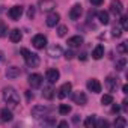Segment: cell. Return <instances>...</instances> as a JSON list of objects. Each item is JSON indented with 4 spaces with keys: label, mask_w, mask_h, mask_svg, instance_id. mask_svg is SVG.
Listing matches in <instances>:
<instances>
[{
    "label": "cell",
    "mask_w": 128,
    "mask_h": 128,
    "mask_svg": "<svg viewBox=\"0 0 128 128\" xmlns=\"http://www.w3.org/2000/svg\"><path fill=\"white\" fill-rule=\"evenodd\" d=\"M71 89H72L71 83H63V84H62V86L59 88V90H57V96H59L60 100H63V98H66V96L70 95Z\"/></svg>",
    "instance_id": "cell-8"
},
{
    "label": "cell",
    "mask_w": 128,
    "mask_h": 128,
    "mask_svg": "<svg viewBox=\"0 0 128 128\" xmlns=\"http://www.w3.org/2000/svg\"><path fill=\"white\" fill-rule=\"evenodd\" d=\"M112 110H113V113H118V112H119V107H118V106H113Z\"/></svg>",
    "instance_id": "cell-40"
},
{
    "label": "cell",
    "mask_w": 128,
    "mask_h": 128,
    "mask_svg": "<svg viewBox=\"0 0 128 128\" xmlns=\"http://www.w3.org/2000/svg\"><path fill=\"white\" fill-rule=\"evenodd\" d=\"M48 56L50 57H59V56H62V48L59 45H51L48 48Z\"/></svg>",
    "instance_id": "cell-19"
},
{
    "label": "cell",
    "mask_w": 128,
    "mask_h": 128,
    "mask_svg": "<svg viewBox=\"0 0 128 128\" xmlns=\"http://www.w3.org/2000/svg\"><path fill=\"white\" fill-rule=\"evenodd\" d=\"M59 113L60 114H68V113H71V106H68V104H60L59 106Z\"/></svg>",
    "instance_id": "cell-26"
},
{
    "label": "cell",
    "mask_w": 128,
    "mask_h": 128,
    "mask_svg": "<svg viewBox=\"0 0 128 128\" xmlns=\"http://www.w3.org/2000/svg\"><path fill=\"white\" fill-rule=\"evenodd\" d=\"M48 110L50 108L47 106H35V107H32V116L33 118H42L48 113Z\"/></svg>",
    "instance_id": "cell-5"
},
{
    "label": "cell",
    "mask_w": 128,
    "mask_h": 128,
    "mask_svg": "<svg viewBox=\"0 0 128 128\" xmlns=\"http://www.w3.org/2000/svg\"><path fill=\"white\" fill-rule=\"evenodd\" d=\"M38 8L42 12H51L56 8V2H54V0H39V2H38Z\"/></svg>",
    "instance_id": "cell-3"
},
{
    "label": "cell",
    "mask_w": 128,
    "mask_h": 128,
    "mask_svg": "<svg viewBox=\"0 0 128 128\" xmlns=\"http://www.w3.org/2000/svg\"><path fill=\"white\" fill-rule=\"evenodd\" d=\"M6 35H8V26L3 21H0V38H5Z\"/></svg>",
    "instance_id": "cell-28"
},
{
    "label": "cell",
    "mask_w": 128,
    "mask_h": 128,
    "mask_svg": "<svg viewBox=\"0 0 128 128\" xmlns=\"http://www.w3.org/2000/svg\"><path fill=\"white\" fill-rule=\"evenodd\" d=\"M5 57H3V51H0V62H3Z\"/></svg>",
    "instance_id": "cell-42"
},
{
    "label": "cell",
    "mask_w": 128,
    "mask_h": 128,
    "mask_svg": "<svg viewBox=\"0 0 128 128\" xmlns=\"http://www.w3.org/2000/svg\"><path fill=\"white\" fill-rule=\"evenodd\" d=\"M66 32H68V27L66 26H59V29H57V35L59 36H65Z\"/></svg>",
    "instance_id": "cell-32"
},
{
    "label": "cell",
    "mask_w": 128,
    "mask_h": 128,
    "mask_svg": "<svg viewBox=\"0 0 128 128\" xmlns=\"http://www.w3.org/2000/svg\"><path fill=\"white\" fill-rule=\"evenodd\" d=\"M8 15H9V18L14 20V21L20 20V17L23 15V6H12V8L9 9Z\"/></svg>",
    "instance_id": "cell-9"
},
{
    "label": "cell",
    "mask_w": 128,
    "mask_h": 128,
    "mask_svg": "<svg viewBox=\"0 0 128 128\" xmlns=\"http://www.w3.org/2000/svg\"><path fill=\"white\" fill-rule=\"evenodd\" d=\"M96 17H98V20H100V23L101 24H108V12H106V11H100L98 14H96Z\"/></svg>",
    "instance_id": "cell-22"
},
{
    "label": "cell",
    "mask_w": 128,
    "mask_h": 128,
    "mask_svg": "<svg viewBox=\"0 0 128 128\" xmlns=\"http://www.w3.org/2000/svg\"><path fill=\"white\" fill-rule=\"evenodd\" d=\"M59 20H60V15H59L57 12H51V14L47 17V21H45V23H47L48 27H54V26L59 23Z\"/></svg>",
    "instance_id": "cell-15"
},
{
    "label": "cell",
    "mask_w": 128,
    "mask_h": 128,
    "mask_svg": "<svg viewBox=\"0 0 128 128\" xmlns=\"http://www.w3.org/2000/svg\"><path fill=\"white\" fill-rule=\"evenodd\" d=\"M82 14H83L82 5H74V6L71 8V11H70V18H71V20H78V18L82 17Z\"/></svg>",
    "instance_id": "cell-12"
},
{
    "label": "cell",
    "mask_w": 128,
    "mask_h": 128,
    "mask_svg": "<svg viewBox=\"0 0 128 128\" xmlns=\"http://www.w3.org/2000/svg\"><path fill=\"white\" fill-rule=\"evenodd\" d=\"M33 98V95H30V92H27V100H32Z\"/></svg>",
    "instance_id": "cell-44"
},
{
    "label": "cell",
    "mask_w": 128,
    "mask_h": 128,
    "mask_svg": "<svg viewBox=\"0 0 128 128\" xmlns=\"http://www.w3.org/2000/svg\"><path fill=\"white\" fill-rule=\"evenodd\" d=\"M88 89L90 92H94V94H100L101 92V83L96 78H92V80L88 82Z\"/></svg>",
    "instance_id": "cell-14"
},
{
    "label": "cell",
    "mask_w": 128,
    "mask_h": 128,
    "mask_svg": "<svg viewBox=\"0 0 128 128\" xmlns=\"http://www.w3.org/2000/svg\"><path fill=\"white\" fill-rule=\"evenodd\" d=\"M72 100H74V102L78 104V106H84V104L88 102V96H86V94L82 92V90L76 92V94L72 95Z\"/></svg>",
    "instance_id": "cell-11"
},
{
    "label": "cell",
    "mask_w": 128,
    "mask_h": 128,
    "mask_svg": "<svg viewBox=\"0 0 128 128\" xmlns=\"http://www.w3.org/2000/svg\"><path fill=\"white\" fill-rule=\"evenodd\" d=\"M126 104H128V102H126V100H125V101L122 102V108H124V112H126Z\"/></svg>",
    "instance_id": "cell-39"
},
{
    "label": "cell",
    "mask_w": 128,
    "mask_h": 128,
    "mask_svg": "<svg viewBox=\"0 0 128 128\" xmlns=\"http://www.w3.org/2000/svg\"><path fill=\"white\" fill-rule=\"evenodd\" d=\"M27 17H29V18H33V17H35V8H33V6L29 8V11H27Z\"/></svg>",
    "instance_id": "cell-34"
},
{
    "label": "cell",
    "mask_w": 128,
    "mask_h": 128,
    "mask_svg": "<svg viewBox=\"0 0 128 128\" xmlns=\"http://www.w3.org/2000/svg\"><path fill=\"white\" fill-rule=\"evenodd\" d=\"M0 118H2V120L3 122H9V120H12V112L11 110H8V108H3L2 112H0Z\"/></svg>",
    "instance_id": "cell-21"
},
{
    "label": "cell",
    "mask_w": 128,
    "mask_h": 128,
    "mask_svg": "<svg viewBox=\"0 0 128 128\" xmlns=\"http://www.w3.org/2000/svg\"><path fill=\"white\" fill-rule=\"evenodd\" d=\"M122 11H124V5H122L120 0H113V2L110 3V12L113 15H120Z\"/></svg>",
    "instance_id": "cell-7"
},
{
    "label": "cell",
    "mask_w": 128,
    "mask_h": 128,
    "mask_svg": "<svg viewBox=\"0 0 128 128\" xmlns=\"http://www.w3.org/2000/svg\"><path fill=\"white\" fill-rule=\"evenodd\" d=\"M116 86H118V78L108 76V77L106 78V88H107V90H108V92H113V90L116 89Z\"/></svg>",
    "instance_id": "cell-17"
},
{
    "label": "cell",
    "mask_w": 128,
    "mask_h": 128,
    "mask_svg": "<svg viewBox=\"0 0 128 128\" xmlns=\"http://www.w3.org/2000/svg\"><path fill=\"white\" fill-rule=\"evenodd\" d=\"M20 74H21V71H20V68H18V66H9V68L6 70V77H8V78H11V80H14V78H17V77H20Z\"/></svg>",
    "instance_id": "cell-16"
},
{
    "label": "cell",
    "mask_w": 128,
    "mask_h": 128,
    "mask_svg": "<svg viewBox=\"0 0 128 128\" xmlns=\"http://www.w3.org/2000/svg\"><path fill=\"white\" fill-rule=\"evenodd\" d=\"M102 56H104V47H102V45H96V47L94 48V51H92V57H94L95 60H100Z\"/></svg>",
    "instance_id": "cell-20"
},
{
    "label": "cell",
    "mask_w": 128,
    "mask_h": 128,
    "mask_svg": "<svg viewBox=\"0 0 128 128\" xmlns=\"http://www.w3.org/2000/svg\"><path fill=\"white\" fill-rule=\"evenodd\" d=\"M112 35H113L114 38H119V36L122 35V27H120V26H113V29H112Z\"/></svg>",
    "instance_id": "cell-30"
},
{
    "label": "cell",
    "mask_w": 128,
    "mask_h": 128,
    "mask_svg": "<svg viewBox=\"0 0 128 128\" xmlns=\"http://www.w3.org/2000/svg\"><path fill=\"white\" fill-rule=\"evenodd\" d=\"M101 104H102V106H110V104H113V96H112L110 94L102 95V98H101Z\"/></svg>",
    "instance_id": "cell-24"
},
{
    "label": "cell",
    "mask_w": 128,
    "mask_h": 128,
    "mask_svg": "<svg viewBox=\"0 0 128 128\" xmlns=\"http://www.w3.org/2000/svg\"><path fill=\"white\" fill-rule=\"evenodd\" d=\"M32 44H33V47H35V48L42 50V48L47 45V38H45L44 35H35V36H33V39H32Z\"/></svg>",
    "instance_id": "cell-4"
},
{
    "label": "cell",
    "mask_w": 128,
    "mask_h": 128,
    "mask_svg": "<svg viewBox=\"0 0 128 128\" xmlns=\"http://www.w3.org/2000/svg\"><path fill=\"white\" fill-rule=\"evenodd\" d=\"M95 122H96V116H95V114H92V116H88V119L84 120V126H88V128H92V126H95Z\"/></svg>",
    "instance_id": "cell-25"
},
{
    "label": "cell",
    "mask_w": 128,
    "mask_h": 128,
    "mask_svg": "<svg viewBox=\"0 0 128 128\" xmlns=\"http://www.w3.org/2000/svg\"><path fill=\"white\" fill-rule=\"evenodd\" d=\"M95 126H108V122L107 120H100V122H95Z\"/></svg>",
    "instance_id": "cell-35"
},
{
    "label": "cell",
    "mask_w": 128,
    "mask_h": 128,
    "mask_svg": "<svg viewBox=\"0 0 128 128\" xmlns=\"http://www.w3.org/2000/svg\"><path fill=\"white\" fill-rule=\"evenodd\" d=\"M116 50H118V53H120V54H126V51H128V44H126V42H120Z\"/></svg>",
    "instance_id": "cell-27"
},
{
    "label": "cell",
    "mask_w": 128,
    "mask_h": 128,
    "mask_svg": "<svg viewBox=\"0 0 128 128\" xmlns=\"http://www.w3.org/2000/svg\"><path fill=\"white\" fill-rule=\"evenodd\" d=\"M59 126H60V128H63V126H68V122H66V120H62V122H59Z\"/></svg>",
    "instance_id": "cell-38"
},
{
    "label": "cell",
    "mask_w": 128,
    "mask_h": 128,
    "mask_svg": "<svg viewBox=\"0 0 128 128\" xmlns=\"http://www.w3.org/2000/svg\"><path fill=\"white\" fill-rule=\"evenodd\" d=\"M89 2H90L92 5H95V6H100V5H102V0H89Z\"/></svg>",
    "instance_id": "cell-36"
},
{
    "label": "cell",
    "mask_w": 128,
    "mask_h": 128,
    "mask_svg": "<svg viewBox=\"0 0 128 128\" xmlns=\"http://www.w3.org/2000/svg\"><path fill=\"white\" fill-rule=\"evenodd\" d=\"M21 38H23V35H21V32H20L18 29H12V30L9 32V39H11V42H20Z\"/></svg>",
    "instance_id": "cell-18"
},
{
    "label": "cell",
    "mask_w": 128,
    "mask_h": 128,
    "mask_svg": "<svg viewBox=\"0 0 128 128\" xmlns=\"http://www.w3.org/2000/svg\"><path fill=\"white\" fill-rule=\"evenodd\" d=\"M65 57H66V59H72V57H74V53H72V51H66V53H65Z\"/></svg>",
    "instance_id": "cell-37"
},
{
    "label": "cell",
    "mask_w": 128,
    "mask_h": 128,
    "mask_svg": "<svg viewBox=\"0 0 128 128\" xmlns=\"http://www.w3.org/2000/svg\"><path fill=\"white\" fill-rule=\"evenodd\" d=\"M120 27H122V30H126L128 29V17L126 15H122L120 17Z\"/></svg>",
    "instance_id": "cell-31"
},
{
    "label": "cell",
    "mask_w": 128,
    "mask_h": 128,
    "mask_svg": "<svg viewBox=\"0 0 128 128\" xmlns=\"http://www.w3.org/2000/svg\"><path fill=\"white\" fill-rule=\"evenodd\" d=\"M125 65H126V60L122 57V59H119V60L116 62V70H118V71H124Z\"/></svg>",
    "instance_id": "cell-29"
},
{
    "label": "cell",
    "mask_w": 128,
    "mask_h": 128,
    "mask_svg": "<svg viewBox=\"0 0 128 128\" xmlns=\"http://www.w3.org/2000/svg\"><path fill=\"white\" fill-rule=\"evenodd\" d=\"M42 96H44V98H47V100H51V98L54 96V89H53L51 86L44 88V90H42Z\"/></svg>",
    "instance_id": "cell-23"
},
{
    "label": "cell",
    "mask_w": 128,
    "mask_h": 128,
    "mask_svg": "<svg viewBox=\"0 0 128 128\" xmlns=\"http://www.w3.org/2000/svg\"><path fill=\"white\" fill-rule=\"evenodd\" d=\"M45 77H47V80H48V83L50 84H53V83H56L57 80H59V77H60V72L57 71V70H48L47 72H45Z\"/></svg>",
    "instance_id": "cell-10"
},
{
    "label": "cell",
    "mask_w": 128,
    "mask_h": 128,
    "mask_svg": "<svg viewBox=\"0 0 128 128\" xmlns=\"http://www.w3.org/2000/svg\"><path fill=\"white\" fill-rule=\"evenodd\" d=\"M122 90H124V94H126V90H128V86H126V84H124V88H122Z\"/></svg>",
    "instance_id": "cell-43"
},
{
    "label": "cell",
    "mask_w": 128,
    "mask_h": 128,
    "mask_svg": "<svg viewBox=\"0 0 128 128\" xmlns=\"http://www.w3.org/2000/svg\"><path fill=\"white\" fill-rule=\"evenodd\" d=\"M78 120H80V118H78V114H77V116H74V124H78Z\"/></svg>",
    "instance_id": "cell-41"
},
{
    "label": "cell",
    "mask_w": 128,
    "mask_h": 128,
    "mask_svg": "<svg viewBox=\"0 0 128 128\" xmlns=\"http://www.w3.org/2000/svg\"><path fill=\"white\" fill-rule=\"evenodd\" d=\"M114 125H116V126H125V125H126V120H125L124 118H118V119L114 120Z\"/></svg>",
    "instance_id": "cell-33"
},
{
    "label": "cell",
    "mask_w": 128,
    "mask_h": 128,
    "mask_svg": "<svg viewBox=\"0 0 128 128\" xmlns=\"http://www.w3.org/2000/svg\"><path fill=\"white\" fill-rule=\"evenodd\" d=\"M21 54H23V57H24V60H26V65H27L29 68H36V66L39 65L41 60H39V56H38V54L29 51L27 48H21Z\"/></svg>",
    "instance_id": "cell-2"
},
{
    "label": "cell",
    "mask_w": 128,
    "mask_h": 128,
    "mask_svg": "<svg viewBox=\"0 0 128 128\" xmlns=\"http://www.w3.org/2000/svg\"><path fill=\"white\" fill-rule=\"evenodd\" d=\"M3 100H5V102H8L12 107L20 104V95L14 88H5L3 89Z\"/></svg>",
    "instance_id": "cell-1"
},
{
    "label": "cell",
    "mask_w": 128,
    "mask_h": 128,
    "mask_svg": "<svg viewBox=\"0 0 128 128\" xmlns=\"http://www.w3.org/2000/svg\"><path fill=\"white\" fill-rule=\"evenodd\" d=\"M29 84H30L33 89L41 88V84H42V76H41V74H30V76H29Z\"/></svg>",
    "instance_id": "cell-6"
},
{
    "label": "cell",
    "mask_w": 128,
    "mask_h": 128,
    "mask_svg": "<svg viewBox=\"0 0 128 128\" xmlns=\"http://www.w3.org/2000/svg\"><path fill=\"white\" fill-rule=\"evenodd\" d=\"M82 44H83V38L80 35L71 36L68 39V47H71V48H78V47H82Z\"/></svg>",
    "instance_id": "cell-13"
}]
</instances>
